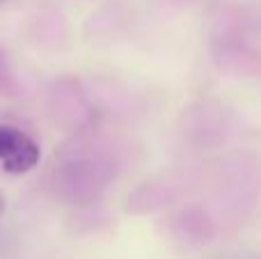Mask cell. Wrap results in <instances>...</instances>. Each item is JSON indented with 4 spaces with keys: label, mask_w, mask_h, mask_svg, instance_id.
<instances>
[{
    "label": "cell",
    "mask_w": 261,
    "mask_h": 259,
    "mask_svg": "<svg viewBox=\"0 0 261 259\" xmlns=\"http://www.w3.org/2000/svg\"><path fill=\"white\" fill-rule=\"evenodd\" d=\"M39 145L23 131L0 124V163L7 174H25L39 163Z\"/></svg>",
    "instance_id": "6da1fadb"
},
{
    "label": "cell",
    "mask_w": 261,
    "mask_h": 259,
    "mask_svg": "<svg viewBox=\"0 0 261 259\" xmlns=\"http://www.w3.org/2000/svg\"><path fill=\"white\" fill-rule=\"evenodd\" d=\"M3 206H5V204H3V197H0V214H3Z\"/></svg>",
    "instance_id": "7a4b0ae2"
}]
</instances>
